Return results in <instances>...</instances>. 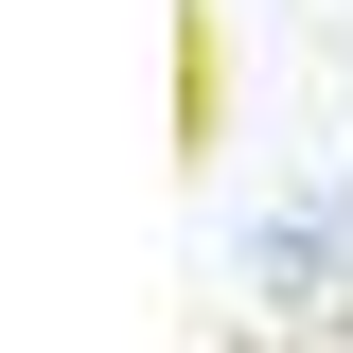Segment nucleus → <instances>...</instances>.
Instances as JSON below:
<instances>
[{
	"instance_id": "obj_1",
	"label": "nucleus",
	"mask_w": 353,
	"mask_h": 353,
	"mask_svg": "<svg viewBox=\"0 0 353 353\" xmlns=\"http://www.w3.org/2000/svg\"><path fill=\"white\" fill-rule=\"evenodd\" d=\"M230 283H248V336H336L353 318V159L301 176V194H265L230 230Z\"/></svg>"
}]
</instances>
